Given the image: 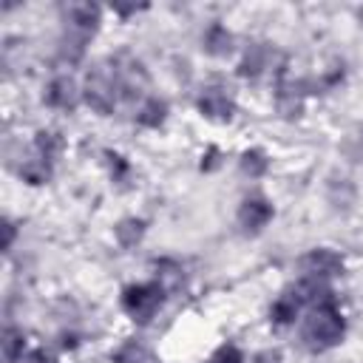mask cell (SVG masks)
<instances>
[{"mask_svg": "<svg viewBox=\"0 0 363 363\" xmlns=\"http://www.w3.org/2000/svg\"><path fill=\"white\" fill-rule=\"evenodd\" d=\"M343 335H346V315L337 306V298H326L309 306L301 326V340L309 352L315 354L329 352L343 340Z\"/></svg>", "mask_w": 363, "mask_h": 363, "instance_id": "obj_1", "label": "cell"}, {"mask_svg": "<svg viewBox=\"0 0 363 363\" xmlns=\"http://www.w3.org/2000/svg\"><path fill=\"white\" fill-rule=\"evenodd\" d=\"M99 6L94 3H68L62 6V40H60V51L62 60L77 62L85 54L88 40L96 34L99 28Z\"/></svg>", "mask_w": 363, "mask_h": 363, "instance_id": "obj_2", "label": "cell"}, {"mask_svg": "<svg viewBox=\"0 0 363 363\" xmlns=\"http://www.w3.org/2000/svg\"><path fill=\"white\" fill-rule=\"evenodd\" d=\"M167 289L159 281H142V284H130L122 289V309L130 320L136 323H150L159 309L164 306Z\"/></svg>", "mask_w": 363, "mask_h": 363, "instance_id": "obj_3", "label": "cell"}, {"mask_svg": "<svg viewBox=\"0 0 363 363\" xmlns=\"http://www.w3.org/2000/svg\"><path fill=\"white\" fill-rule=\"evenodd\" d=\"M82 99L88 102L91 111H96L102 116L113 113V108L119 102V85H116V77H113L111 62H96L88 71L85 88H82Z\"/></svg>", "mask_w": 363, "mask_h": 363, "instance_id": "obj_4", "label": "cell"}, {"mask_svg": "<svg viewBox=\"0 0 363 363\" xmlns=\"http://www.w3.org/2000/svg\"><path fill=\"white\" fill-rule=\"evenodd\" d=\"M275 216V207L267 196L261 193H252V196H244L241 204H238V213H235V221L238 227L247 233V235H258Z\"/></svg>", "mask_w": 363, "mask_h": 363, "instance_id": "obj_5", "label": "cell"}, {"mask_svg": "<svg viewBox=\"0 0 363 363\" xmlns=\"http://www.w3.org/2000/svg\"><path fill=\"white\" fill-rule=\"evenodd\" d=\"M298 267H301L303 278H320V281H332V278L343 275V269H346L343 258H340L335 250H329V247H315V250H309V252L298 261Z\"/></svg>", "mask_w": 363, "mask_h": 363, "instance_id": "obj_6", "label": "cell"}, {"mask_svg": "<svg viewBox=\"0 0 363 363\" xmlns=\"http://www.w3.org/2000/svg\"><path fill=\"white\" fill-rule=\"evenodd\" d=\"M196 108H199V113L204 119L230 122L233 113H235V99H233V94L224 85H204L199 99H196Z\"/></svg>", "mask_w": 363, "mask_h": 363, "instance_id": "obj_7", "label": "cell"}, {"mask_svg": "<svg viewBox=\"0 0 363 363\" xmlns=\"http://www.w3.org/2000/svg\"><path fill=\"white\" fill-rule=\"evenodd\" d=\"M79 96H82V91L77 88V82L71 77H54L43 94L45 105L57 108V111H74L79 105Z\"/></svg>", "mask_w": 363, "mask_h": 363, "instance_id": "obj_8", "label": "cell"}, {"mask_svg": "<svg viewBox=\"0 0 363 363\" xmlns=\"http://www.w3.org/2000/svg\"><path fill=\"white\" fill-rule=\"evenodd\" d=\"M301 309H303V301H301L298 289L292 286V289L281 292V295L272 301V306H269V320H272L275 326H289V323L298 320Z\"/></svg>", "mask_w": 363, "mask_h": 363, "instance_id": "obj_9", "label": "cell"}, {"mask_svg": "<svg viewBox=\"0 0 363 363\" xmlns=\"http://www.w3.org/2000/svg\"><path fill=\"white\" fill-rule=\"evenodd\" d=\"M233 43H235L233 34L221 23H210L207 31H204V37H201V45H204V51L210 57H227L233 51Z\"/></svg>", "mask_w": 363, "mask_h": 363, "instance_id": "obj_10", "label": "cell"}, {"mask_svg": "<svg viewBox=\"0 0 363 363\" xmlns=\"http://www.w3.org/2000/svg\"><path fill=\"white\" fill-rule=\"evenodd\" d=\"M267 65H269V48H267L264 43H252V45L244 51L241 62H238V74H241V77L255 79V77H261V74H264V68H267Z\"/></svg>", "mask_w": 363, "mask_h": 363, "instance_id": "obj_11", "label": "cell"}, {"mask_svg": "<svg viewBox=\"0 0 363 363\" xmlns=\"http://www.w3.org/2000/svg\"><path fill=\"white\" fill-rule=\"evenodd\" d=\"M164 119H167V102L162 96H147L136 111V122L142 128H159L164 125Z\"/></svg>", "mask_w": 363, "mask_h": 363, "instance_id": "obj_12", "label": "cell"}, {"mask_svg": "<svg viewBox=\"0 0 363 363\" xmlns=\"http://www.w3.org/2000/svg\"><path fill=\"white\" fill-rule=\"evenodd\" d=\"M111 360H113V363H153V352H150L142 340L130 337V340H125L119 349H113Z\"/></svg>", "mask_w": 363, "mask_h": 363, "instance_id": "obj_13", "label": "cell"}, {"mask_svg": "<svg viewBox=\"0 0 363 363\" xmlns=\"http://www.w3.org/2000/svg\"><path fill=\"white\" fill-rule=\"evenodd\" d=\"M34 153L45 162H57V156L62 153V136L57 130H37L34 136Z\"/></svg>", "mask_w": 363, "mask_h": 363, "instance_id": "obj_14", "label": "cell"}, {"mask_svg": "<svg viewBox=\"0 0 363 363\" xmlns=\"http://www.w3.org/2000/svg\"><path fill=\"white\" fill-rule=\"evenodd\" d=\"M153 267H156V281H159L167 292H173V289H179V286L184 284V269H182L179 261L162 258V261H156Z\"/></svg>", "mask_w": 363, "mask_h": 363, "instance_id": "obj_15", "label": "cell"}, {"mask_svg": "<svg viewBox=\"0 0 363 363\" xmlns=\"http://www.w3.org/2000/svg\"><path fill=\"white\" fill-rule=\"evenodd\" d=\"M113 235H116V241H119L122 247H136V244L142 241V235H145V218H136V216L122 218V221L113 227Z\"/></svg>", "mask_w": 363, "mask_h": 363, "instance_id": "obj_16", "label": "cell"}, {"mask_svg": "<svg viewBox=\"0 0 363 363\" xmlns=\"http://www.w3.org/2000/svg\"><path fill=\"white\" fill-rule=\"evenodd\" d=\"M3 357L6 363H20L26 357V335L17 326H6L3 332Z\"/></svg>", "mask_w": 363, "mask_h": 363, "instance_id": "obj_17", "label": "cell"}, {"mask_svg": "<svg viewBox=\"0 0 363 363\" xmlns=\"http://www.w3.org/2000/svg\"><path fill=\"white\" fill-rule=\"evenodd\" d=\"M241 173L250 176V179H261L267 170H269V156L261 150V147H250L241 153Z\"/></svg>", "mask_w": 363, "mask_h": 363, "instance_id": "obj_18", "label": "cell"}, {"mask_svg": "<svg viewBox=\"0 0 363 363\" xmlns=\"http://www.w3.org/2000/svg\"><path fill=\"white\" fill-rule=\"evenodd\" d=\"M20 176H23L28 184H45V182L51 179V162L40 159V156L34 153V159H26V162L20 164Z\"/></svg>", "mask_w": 363, "mask_h": 363, "instance_id": "obj_19", "label": "cell"}, {"mask_svg": "<svg viewBox=\"0 0 363 363\" xmlns=\"http://www.w3.org/2000/svg\"><path fill=\"white\" fill-rule=\"evenodd\" d=\"M204 363H247V357L235 343H221Z\"/></svg>", "mask_w": 363, "mask_h": 363, "instance_id": "obj_20", "label": "cell"}, {"mask_svg": "<svg viewBox=\"0 0 363 363\" xmlns=\"http://www.w3.org/2000/svg\"><path fill=\"white\" fill-rule=\"evenodd\" d=\"M105 159H108V167H111V179L113 182H128L130 176V162L122 156V153H113V150H105Z\"/></svg>", "mask_w": 363, "mask_h": 363, "instance_id": "obj_21", "label": "cell"}, {"mask_svg": "<svg viewBox=\"0 0 363 363\" xmlns=\"http://www.w3.org/2000/svg\"><path fill=\"white\" fill-rule=\"evenodd\" d=\"M23 363H57V360H54L51 352H45V349H34V352H28V354L23 357Z\"/></svg>", "mask_w": 363, "mask_h": 363, "instance_id": "obj_22", "label": "cell"}, {"mask_svg": "<svg viewBox=\"0 0 363 363\" xmlns=\"http://www.w3.org/2000/svg\"><path fill=\"white\" fill-rule=\"evenodd\" d=\"M252 363H281V352L278 349H264L252 357Z\"/></svg>", "mask_w": 363, "mask_h": 363, "instance_id": "obj_23", "label": "cell"}, {"mask_svg": "<svg viewBox=\"0 0 363 363\" xmlns=\"http://www.w3.org/2000/svg\"><path fill=\"white\" fill-rule=\"evenodd\" d=\"M3 233H6V238H3V250L9 252V250H11V244H14V235H17V230H14V224H11L9 218L3 221Z\"/></svg>", "mask_w": 363, "mask_h": 363, "instance_id": "obj_24", "label": "cell"}, {"mask_svg": "<svg viewBox=\"0 0 363 363\" xmlns=\"http://www.w3.org/2000/svg\"><path fill=\"white\" fill-rule=\"evenodd\" d=\"M218 164V150L216 147H210L207 150V156H201V170H213Z\"/></svg>", "mask_w": 363, "mask_h": 363, "instance_id": "obj_25", "label": "cell"}, {"mask_svg": "<svg viewBox=\"0 0 363 363\" xmlns=\"http://www.w3.org/2000/svg\"><path fill=\"white\" fill-rule=\"evenodd\" d=\"M142 9H147V6H113V11H119V14H133V11H142Z\"/></svg>", "mask_w": 363, "mask_h": 363, "instance_id": "obj_26", "label": "cell"}]
</instances>
